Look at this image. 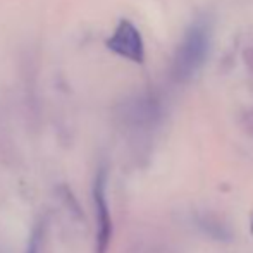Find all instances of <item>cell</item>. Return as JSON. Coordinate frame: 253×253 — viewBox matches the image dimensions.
I'll return each instance as SVG.
<instances>
[{
	"instance_id": "obj_5",
	"label": "cell",
	"mask_w": 253,
	"mask_h": 253,
	"mask_svg": "<svg viewBox=\"0 0 253 253\" xmlns=\"http://www.w3.org/2000/svg\"><path fill=\"white\" fill-rule=\"evenodd\" d=\"M243 124H245V127H247V131H250V133L253 134V109H250L248 112H245Z\"/></svg>"
},
{
	"instance_id": "obj_4",
	"label": "cell",
	"mask_w": 253,
	"mask_h": 253,
	"mask_svg": "<svg viewBox=\"0 0 253 253\" xmlns=\"http://www.w3.org/2000/svg\"><path fill=\"white\" fill-rule=\"evenodd\" d=\"M198 226L207 236H210L212 240H229L231 236V231L219 217L215 215H210V213H205V215L198 217Z\"/></svg>"
},
{
	"instance_id": "obj_3",
	"label": "cell",
	"mask_w": 253,
	"mask_h": 253,
	"mask_svg": "<svg viewBox=\"0 0 253 253\" xmlns=\"http://www.w3.org/2000/svg\"><path fill=\"white\" fill-rule=\"evenodd\" d=\"M95 202H97V219H98V247L103 253L109 245L110 240V231H112V224H110L109 215V207H107L105 193H103V181H97V188H95Z\"/></svg>"
},
{
	"instance_id": "obj_6",
	"label": "cell",
	"mask_w": 253,
	"mask_h": 253,
	"mask_svg": "<svg viewBox=\"0 0 253 253\" xmlns=\"http://www.w3.org/2000/svg\"><path fill=\"white\" fill-rule=\"evenodd\" d=\"M247 62L253 67V47H250L247 50Z\"/></svg>"
},
{
	"instance_id": "obj_2",
	"label": "cell",
	"mask_w": 253,
	"mask_h": 253,
	"mask_svg": "<svg viewBox=\"0 0 253 253\" xmlns=\"http://www.w3.org/2000/svg\"><path fill=\"white\" fill-rule=\"evenodd\" d=\"M107 48L134 64L145 62V43L140 30L131 21L121 19L114 33L107 38Z\"/></svg>"
},
{
	"instance_id": "obj_7",
	"label": "cell",
	"mask_w": 253,
	"mask_h": 253,
	"mask_svg": "<svg viewBox=\"0 0 253 253\" xmlns=\"http://www.w3.org/2000/svg\"><path fill=\"white\" fill-rule=\"evenodd\" d=\"M30 253H37V250H35V247L31 248V250H30Z\"/></svg>"
},
{
	"instance_id": "obj_1",
	"label": "cell",
	"mask_w": 253,
	"mask_h": 253,
	"mask_svg": "<svg viewBox=\"0 0 253 253\" xmlns=\"http://www.w3.org/2000/svg\"><path fill=\"white\" fill-rule=\"evenodd\" d=\"M212 45V23L207 16H200L186 28L172 57L170 73L179 83L191 80L203 67Z\"/></svg>"
}]
</instances>
